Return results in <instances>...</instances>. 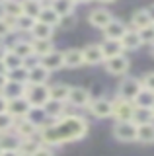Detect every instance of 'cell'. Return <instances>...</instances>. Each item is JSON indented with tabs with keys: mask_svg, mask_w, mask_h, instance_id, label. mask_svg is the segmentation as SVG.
Returning <instances> with one entry per match:
<instances>
[{
	"mask_svg": "<svg viewBox=\"0 0 154 156\" xmlns=\"http://www.w3.org/2000/svg\"><path fill=\"white\" fill-rule=\"evenodd\" d=\"M131 26H133V29H137V31H141V29L148 27V26H152L150 18H148V12H146V8H142V10H137V12L133 14V18H131Z\"/></svg>",
	"mask_w": 154,
	"mask_h": 156,
	"instance_id": "23",
	"label": "cell"
},
{
	"mask_svg": "<svg viewBox=\"0 0 154 156\" xmlns=\"http://www.w3.org/2000/svg\"><path fill=\"white\" fill-rule=\"evenodd\" d=\"M137 140L144 144L154 143V121L152 123H144V125H137Z\"/></svg>",
	"mask_w": 154,
	"mask_h": 156,
	"instance_id": "22",
	"label": "cell"
},
{
	"mask_svg": "<svg viewBox=\"0 0 154 156\" xmlns=\"http://www.w3.org/2000/svg\"><path fill=\"white\" fill-rule=\"evenodd\" d=\"M23 98L27 100V104L31 105V109H43L49 104V86L47 84H27Z\"/></svg>",
	"mask_w": 154,
	"mask_h": 156,
	"instance_id": "2",
	"label": "cell"
},
{
	"mask_svg": "<svg viewBox=\"0 0 154 156\" xmlns=\"http://www.w3.org/2000/svg\"><path fill=\"white\" fill-rule=\"evenodd\" d=\"M6 82H8V74H0V92L4 90V86H6Z\"/></svg>",
	"mask_w": 154,
	"mask_h": 156,
	"instance_id": "47",
	"label": "cell"
},
{
	"mask_svg": "<svg viewBox=\"0 0 154 156\" xmlns=\"http://www.w3.org/2000/svg\"><path fill=\"white\" fill-rule=\"evenodd\" d=\"M113 136L121 143H135L137 140V125L133 121H115Z\"/></svg>",
	"mask_w": 154,
	"mask_h": 156,
	"instance_id": "5",
	"label": "cell"
},
{
	"mask_svg": "<svg viewBox=\"0 0 154 156\" xmlns=\"http://www.w3.org/2000/svg\"><path fill=\"white\" fill-rule=\"evenodd\" d=\"M88 111L98 119H105V117H111L113 113V101L105 100V98H100V100H92L88 104Z\"/></svg>",
	"mask_w": 154,
	"mask_h": 156,
	"instance_id": "8",
	"label": "cell"
},
{
	"mask_svg": "<svg viewBox=\"0 0 154 156\" xmlns=\"http://www.w3.org/2000/svg\"><path fill=\"white\" fill-rule=\"evenodd\" d=\"M0 154H2V148H0Z\"/></svg>",
	"mask_w": 154,
	"mask_h": 156,
	"instance_id": "54",
	"label": "cell"
},
{
	"mask_svg": "<svg viewBox=\"0 0 154 156\" xmlns=\"http://www.w3.org/2000/svg\"><path fill=\"white\" fill-rule=\"evenodd\" d=\"M0 2H4V0H0Z\"/></svg>",
	"mask_w": 154,
	"mask_h": 156,
	"instance_id": "56",
	"label": "cell"
},
{
	"mask_svg": "<svg viewBox=\"0 0 154 156\" xmlns=\"http://www.w3.org/2000/svg\"><path fill=\"white\" fill-rule=\"evenodd\" d=\"M41 8H43V2H37V0H22V14L27 18L37 20Z\"/></svg>",
	"mask_w": 154,
	"mask_h": 156,
	"instance_id": "30",
	"label": "cell"
},
{
	"mask_svg": "<svg viewBox=\"0 0 154 156\" xmlns=\"http://www.w3.org/2000/svg\"><path fill=\"white\" fill-rule=\"evenodd\" d=\"M125 31H127V26H125L123 22H119V20H111V22L107 23V26L103 27V39H111V41H121V37L125 35Z\"/></svg>",
	"mask_w": 154,
	"mask_h": 156,
	"instance_id": "12",
	"label": "cell"
},
{
	"mask_svg": "<svg viewBox=\"0 0 154 156\" xmlns=\"http://www.w3.org/2000/svg\"><path fill=\"white\" fill-rule=\"evenodd\" d=\"M133 113H135V104L127 100H117L113 101V113L111 117H115V121H133Z\"/></svg>",
	"mask_w": 154,
	"mask_h": 156,
	"instance_id": "7",
	"label": "cell"
},
{
	"mask_svg": "<svg viewBox=\"0 0 154 156\" xmlns=\"http://www.w3.org/2000/svg\"><path fill=\"white\" fill-rule=\"evenodd\" d=\"M88 20H90V23H92L94 27L103 29V27L113 20V14H111V12H107L105 8H96V10H92V12H90Z\"/></svg>",
	"mask_w": 154,
	"mask_h": 156,
	"instance_id": "13",
	"label": "cell"
},
{
	"mask_svg": "<svg viewBox=\"0 0 154 156\" xmlns=\"http://www.w3.org/2000/svg\"><path fill=\"white\" fill-rule=\"evenodd\" d=\"M39 65L45 68V70H49V72L59 70V68H62V53L51 51L49 55H45V57L39 58Z\"/></svg>",
	"mask_w": 154,
	"mask_h": 156,
	"instance_id": "14",
	"label": "cell"
},
{
	"mask_svg": "<svg viewBox=\"0 0 154 156\" xmlns=\"http://www.w3.org/2000/svg\"><path fill=\"white\" fill-rule=\"evenodd\" d=\"M88 135V121L80 115H62L39 129V140L45 146L74 143Z\"/></svg>",
	"mask_w": 154,
	"mask_h": 156,
	"instance_id": "1",
	"label": "cell"
},
{
	"mask_svg": "<svg viewBox=\"0 0 154 156\" xmlns=\"http://www.w3.org/2000/svg\"><path fill=\"white\" fill-rule=\"evenodd\" d=\"M142 90L141 86V80L138 78H133V76H127L123 78L121 82H119V94L117 98H121V100H127V101H135V98H137V94Z\"/></svg>",
	"mask_w": 154,
	"mask_h": 156,
	"instance_id": "4",
	"label": "cell"
},
{
	"mask_svg": "<svg viewBox=\"0 0 154 156\" xmlns=\"http://www.w3.org/2000/svg\"><path fill=\"white\" fill-rule=\"evenodd\" d=\"M82 58H84V65H90V66L102 65L105 58H103V53H102L100 43H94V45L84 47V49H82Z\"/></svg>",
	"mask_w": 154,
	"mask_h": 156,
	"instance_id": "11",
	"label": "cell"
},
{
	"mask_svg": "<svg viewBox=\"0 0 154 156\" xmlns=\"http://www.w3.org/2000/svg\"><path fill=\"white\" fill-rule=\"evenodd\" d=\"M138 37H141L142 45H154V23L141 29V31H138Z\"/></svg>",
	"mask_w": 154,
	"mask_h": 156,
	"instance_id": "40",
	"label": "cell"
},
{
	"mask_svg": "<svg viewBox=\"0 0 154 156\" xmlns=\"http://www.w3.org/2000/svg\"><path fill=\"white\" fill-rule=\"evenodd\" d=\"M0 156H22L18 150H2V154Z\"/></svg>",
	"mask_w": 154,
	"mask_h": 156,
	"instance_id": "46",
	"label": "cell"
},
{
	"mask_svg": "<svg viewBox=\"0 0 154 156\" xmlns=\"http://www.w3.org/2000/svg\"><path fill=\"white\" fill-rule=\"evenodd\" d=\"M150 55L154 57V45H150Z\"/></svg>",
	"mask_w": 154,
	"mask_h": 156,
	"instance_id": "52",
	"label": "cell"
},
{
	"mask_svg": "<svg viewBox=\"0 0 154 156\" xmlns=\"http://www.w3.org/2000/svg\"><path fill=\"white\" fill-rule=\"evenodd\" d=\"M76 26V16L74 14H66V16H61L59 20V27L65 29V31H68V29H72Z\"/></svg>",
	"mask_w": 154,
	"mask_h": 156,
	"instance_id": "41",
	"label": "cell"
},
{
	"mask_svg": "<svg viewBox=\"0 0 154 156\" xmlns=\"http://www.w3.org/2000/svg\"><path fill=\"white\" fill-rule=\"evenodd\" d=\"M26 86L27 84H20V82H14V80H8L6 86H4L2 94L8 98V100H14V98H22L26 94Z\"/></svg>",
	"mask_w": 154,
	"mask_h": 156,
	"instance_id": "24",
	"label": "cell"
},
{
	"mask_svg": "<svg viewBox=\"0 0 154 156\" xmlns=\"http://www.w3.org/2000/svg\"><path fill=\"white\" fill-rule=\"evenodd\" d=\"M141 80V86L144 88V90H150L154 92V72H146L142 78H138Z\"/></svg>",
	"mask_w": 154,
	"mask_h": 156,
	"instance_id": "42",
	"label": "cell"
},
{
	"mask_svg": "<svg viewBox=\"0 0 154 156\" xmlns=\"http://www.w3.org/2000/svg\"><path fill=\"white\" fill-rule=\"evenodd\" d=\"M20 140H22V139H20L18 135L4 133V135H0V148H2V150H18Z\"/></svg>",
	"mask_w": 154,
	"mask_h": 156,
	"instance_id": "32",
	"label": "cell"
},
{
	"mask_svg": "<svg viewBox=\"0 0 154 156\" xmlns=\"http://www.w3.org/2000/svg\"><path fill=\"white\" fill-rule=\"evenodd\" d=\"M14 123H16V119L8 113H0V135H4V133H12L14 131Z\"/></svg>",
	"mask_w": 154,
	"mask_h": 156,
	"instance_id": "38",
	"label": "cell"
},
{
	"mask_svg": "<svg viewBox=\"0 0 154 156\" xmlns=\"http://www.w3.org/2000/svg\"><path fill=\"white\" fill-rule=\"evenodd\" d=\"M8 51H10V49H8V45H6V43H4V41H0V61H2V58H4V55H6Z\"/></svg>",
	"mask_w": 154,
	"mask_h": 156,
	"instance_id": "45",
	"label": "cell"
},
{
	"mask_svg": "<svg viewBox=\"0 0 154 156\" xmlns=\"http://www.w3.org/2000/svg\"><path fill=\"white\" fill-rule=\"evenodd\" d=\"M39 146H41L39 136H33V139H22L20 146H18V152H20L22 156H31Z\"/></svg>",
	"mask_w": 154,
	"mask_h": 156,
	"instance_id": "26",
	"label": "cell"
},
{
	"mask_svg": "<svg viewBox=\"0 0 154 156\" xmlns=\"http://www.w3.org/2000/svg\"><path fill=\"white\" fill-rule=\"evenodd\" d=\"M59 20H61V16L49 6V4H43L39 16H37V22L45 23V26H51V27H57V26H59Z\"/></svg>",
	"mask_w": 154,
	"mask_h": 156,
	"instance_id": "18",
	"label": "cell"
},
{
	"mask_svg": "<svg viewBox=\"0 0 154 156\" xmlns=\"http://www.w3.org/2000/svg\"><path fill=\"white\" fill-rule=\"evenodd\" d=\"M31 156H55L53 154V150H51V146H45V144H41L39 148L35 150V152H33Z\"/></svg>",
	"mask_w": 154,
	"mask_h": 156,
	"instance_id": "43",
	"label": "cell"
},
{
	"mask_svg": "<svg viewBox=\"0 0 154 156\" xmlns=\"http://www.w3.org/2000/svg\"><path fill=\"white\" fill-rule=\"evenodd\" d=\"M137 107H150L152 109V105H154V92L150 90H142L137 94V98H135V101H133Z\"/></svg>",
	"mask_w": 154,
	"mask_h": 156,
	"instance_id": "33",
	"label": "cell"
},
{
	"mask_svg": "<svg viewBox=\"0 0 154 156\" xmlns=\"http://www.w3.org/2000/svg\"><path fill=\"white\" fill-rule=\"evenodd\" d=\"M8 111V98L0 92V113H6Z\"/></svg>",
	"mask_w": 154,
	"mask_h": 156,
	"instance_id": "44",
	"label": "cell"
},
{
	"mask_svg": "<svg viewBox=\"0 0 154 156\" xmlns=\"http://www.w3.org/2000/svg\"><path fill=\"white\" fill-rule=\"evenodd\" d=\"M146 12H148V18H150V22L154 23V4H152V6H148V8H146Z\"/></svg>",
	"mask_w": 154,
	"mask_h": 156,
	"instance_id": "48",
	"label": "cell"
},
{
	"mask_svg": "<svg viewBox=\"0 0 154 156\" xmlns=\"http://www.w3.org/2000/svg\"><path fill=\"white\" fill-rule=\"evenodd\" d=\"M62 109H65V104H61V101H53V100H49V104H47L45 107H43L45 115H49L53 121L65 115V113H62Z\"/></svg>",
	"mask_w": 154,
	"mask_h": 156,
	"instance_id": "36",
	"label": "cell"
},
{
	"mask_svg": "<svg viewBox=\"0 0 154 156\" xmlns=\"http://www.w3.org/2000/svg\"><path fill=\"white\" fill-rule=\"evenodd\" d=\"M103 65H105V70H107L109 74H113V76H125V74H127V70H129V58L121 53V55H115V57L105 58Z\"/></svg>",
	"mask_w": 154,
	"mask_h": 156,
	"instance_id": "6",
	"label": "cell"
},
{
	"mask_svg": "<svg viewBox=\"0 0 154 156\" xmlns=\"http://www.w3.org/2000/svg\"><path fill=\"white\" fill-rule=\"evenodd\" d=\"M66 101H68L70 105H74V107H88V104L92 101V94H90L86 88L70 86V92H68Z\"/></svg>",
	"mask_w": 154,
	"mask_h": 156,
	"instance_id": "10",
	"label": "cell"
},
{
	"mask_svg": "<svg viewBox=\"0 0 154 156\" xmlns=\"http://www.w3.org/2000/svg\"><path fill=\"white\" fill-rule=\"evenodd\" d=\"M76 4H88V2H94V0H74Z\"/></svg>",
	"mask_w": 154,
	"mask_h": 156,
	"instance_id": "50",
	"label": "cell"
},
{
	"mask_svg": "<svg viewBox=\"0 0 154 156\" xmlns=\"http://www.w3.org/2000/svg\"><path fill=\"white\" fill-rule=\"evenodd\" d=\"M8 80L20 82V84H27V68L20 66V68H16V70H10L8 72Z\"/></svg>",
	"mask_w": 154,
	"mask_h": 156,
	"instance_id": "39",
	"label": "cell"
},
{
	"mask_svg": "<svg viewBox=\"0 0 154 156\" xmlns=\"http://www.w3.org/2000/svg\"><path fill=\"white\" fill-rule=\"evenodd\" d=\"M102 47V53H103V58H109V57H115V55H121L123 53V47L119 41H111V39H103V43H100Z\"/></svg>",
	"mask_w": 154,
	"mask_h": 156,
	"instance_id": "31",
	"label": "cell"
},
{
	"mask_svg": "<svg viewBox=\"0 0 154 156\" xmlns=\"http://www.w3.org/2000/svg\"><path fill=\"white\" fill-rule=\"evenodd\" d=\"M33 23H35V20H33V18H27V16H23V14H22L20 18L14 20V31H18V33H30L31 27H33Z\"/></svg>",
	"mask_w": 154,
	"mask_h": 156,
	"instance_id": "34",
	"label": "cell"
},
{
	"mask_svg": "<svg viewBox=\"0 0 154 156\" xmlns=\"http://www.w3.org/2000/svg\"><path fill=\"white\" fill-rule=\"evenodd\" d=\"M14 33V20L0 16V41H4L8 35Z\"/></svg>",
	"mask_w": 154,
	"mask_h": 156,
	"instance_id": "37",
	"label": "cell"
},
{
	"mask_svg": "<svg viewBox=\"0 0 154 156\" xmlns=\"http://www.w3.org/2000/svg\"><path fill=\"white\" fill-rule=\"evenodd\" d=\"M96 2H102V4H111V2H115V0H96Z\"/></svg>",
	"mask_w": 154,
	"mask_h": 156,
	"instance_id": "51",
	"label": "cell"
},
{
	"mask_svg": "<svg viewBox=\"0 0 154 156\" xmlns=\"http://www.w3.org/2000/svg\"><path fill=\"white\" fill-rule=\"evenodd\" d=\"M154 113L150 107H137L135 105V113H133V123L135 125H144V123H152Z\"/></svg>",
	"mask_w": 154,
	"mask_h": 156,
	"instance_id": "28",
	"label": "cell"
},
{
	"mask_svg": "<svg viewBox=\"0 0 154 156\" xmlns=\"http://www.w3.org/2000/svg\"><path fill=\"white\" fill-rule=\"evenodd\" d=\"M68 92H70V86L62 84V82H59V84H55V86H49V96H51L53 101H61V104H65L66 98H68Z\"/></svg>",
	"mask_w": 154,
	"mask_h": 156,
	"instance_id": "25",
	"label": "cell"
},
{
	"mask_svg": "<svg viewBox=\"0 0 154 156\" xmlns=\"http://www.w3.org/2000/svg\"><path fill=\"white\" fill-rule=\"evenodd\" d=\"M49 6L55 10L59 16H66V14H74L76 2L74 0H51Z\"/></svg>",
	"mask_w": 154,
	"mask_h": 156,
	"instance_id": "27",
	"label": "cell"
},
{
	"mask_svg": "<svg viewBox=\"0 0 154 156\" xmlns=\"http://www.w3.org/2000/svg\"><path fill=\"white\" fill-rule=\"evenodd\" d=\"M49 76H51V72L45 70L41 65L27 68V84H47Z\"/></svg>",
	"mask_w": 154,
	"mask_h": 156,
	"instance_id": "17",
	"label": "cell"
},
{
	"mask_svg": "<svg viewBox=\"0 0 154 156\" xmlns=\"http://www.w3.org/2000/svg\"><path fill=\"white\" fill-rule=\"evenodd\" d=\"M84 58H82V49H66L62 53V66L66 68H76L82 66Z\"/></svg>",
	"mask_w": 154,
	"mask_h": 156,
	"instance_id": "16",
	"label": "cell"
},
{
	"mask_svg": "<svg viewBox=\"0 0 154 156\" xmlns=\"http://www.w3.org/2000/svg\"><path fill=\"white\" fill-rule=\"evenodd\" d=\"M121 47H123V51H137L138 47L142 45V41H141V37H138V31L137 29H129L127 27V31H125V35L121 37Z\"/></svg>",
	"mask_w": 154,
	"mask_h": 156,
	"instance_id": "15",
	"label": "cell"
},
{
	"mask_svg": "<svg viewBox=\"0 0 154 156\" xmlns=\"http://www.w3.org/2000/svg\"><path fill=\"white\" fill-rule=\"evenodd\" d=\"M2 65H4V68H6V72H10V70H16V68L23 66V61L16 55V53L8 51L6 55H4V58H2Z\"/></svg>",
	"mask_w": 154,
	"mask_h": 156,
	"instance_id": "35",
	"label": "cell"
},
{
	"mask_svg": "<svg viewBox=\"0 0 154 156\" xmlns=\"http://www.w3.org/2000/svg\"><path fill=\"white\" fill-rule=\"evenodd\" d=\"M0 8H2L4 18L16 20L22 16V0H4V2H0Z\"/></svg>",
	"mask_w": 154,
	"mask_h": 156,
	"instance_id": "19",
	"label": "cell"
},
{
	"mask_svg": "<svg viewBox=\"0 0 154 156\" xmlns=\"http://www.w3.org/2000/svg\"><path fill=\"white\" fill-rule=\"evenodd\" d=\"M39 123L33 121L31 117H22V119H16L14 123V133H16L20 139H33V136H39Z\"/></svg>",
	"mask_w": 154,
	"mask_h": 156,
	"instance_id": "3",
	"label": "cell"
},
{
	"mask_svg": "<svg viewBox=\"0 0 154 156\" xmlns=\"http://www.w3.org/2000/svg\"><path fill=\"white\" fill-rule=\"evenodd\" d=\"M37 2H43V0H37Z\"/></svg>",
	"mask_w": 154,
	"mask_h": 156,
	"instance_id": "55",
	"label": "cell"
},
{
	"mask_svg": "<svg viewBox=\"0 0 154 156\" xmlns=\"http://www.w3.org/2000/svg\"><path fill=\"white\" fill-rule=\"evenodd\" d=\"M152 113H154V105H152Z\"/></svg>",
	"mask_w": 154,
	"mask_h": 156,
	"instance_id": "53",
	"label": "cell"
},
{
	"mask_svg": "<svg viewBox=\"0 0 154 156\" xmlns=\"http://www.w3.org/2000/svg\"><path fill=\"white\" fill-rule=\"evenodd\" d=\"M10 51L16 53V55L22 58V61H27V58L33 57L31 43H30V41H23V39H20V41H14L12 45H10Z\"/></svg>",
	"mask_w": 154,
	"mask_h": 156,
	"instance_id": "21",
	"label": "cell"
},
{
	"mask_svg": "<svg viewBox=\"0 0 154 156\" xmlns=\"http://www.w3.org/2000/svg\"><path fill=\"white\" fill-rule=\"evenodd\" d=\"M31 105L27 104L26 98H14V100H8V113H10L14 119H22V117H30L31 113Z\"/></svg>",
	"mask_w": 154,
	"mask_h": 156,
	"instance_id": "9",
	"label": "cell"
},
{
	"mask_svg": "<svg viewBox=\"0 0 154 156\" xmlns=\"http://www.w3.org/2000/svg\"><path fill=\"white\" fill-rule=\"evenodd\" d=\"M0 74H8L6 68H4V65H2V61H0Z\"/></svg>",
	"mask_w": 154,
	"mask_h": 156,
	"instance_id": "49",
	"label": "cell"
},
{
	"mask_svg": "<svg viewBox=\"0 0 154 156\" xmlns=\"http://www.w3.org/2000/svg\"><path fill=\"white\" fill-rule=\"evenodd\" d=\"M53 29H55V27L45 26V23H41V22H37V20H35V23H33L30 35H31V39H51L53 37Z\"/></svg>",
	"mask_w": 154,
	"mask_h": 156,
	"instance_id": "29",
	"label": "cell"
},
{
	"mask_svg": "<svg viewBox=\"0 0 154 156\" xmlns=\"http://www.w3.org/2000/svg\"><path fill=\"white\" fill-rule=\"evenodd\" d=\"M31 49H33V57H45L49 55L51 51H55L53 49V41L51 39H31Z\"/></svg>",
	"mask_w": 154,
	"mask_h": 156,
	"instance_id": "20",
	"label": "cell"
}]
</instances>
